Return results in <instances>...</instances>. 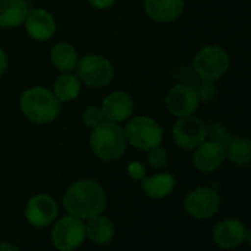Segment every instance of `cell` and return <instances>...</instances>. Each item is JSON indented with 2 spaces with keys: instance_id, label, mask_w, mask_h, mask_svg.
<instances>
[{
  "instance_id": "cell-1",
  "label": "cell",
  "mask_w": 251,
  "mask_h": 251,
  "mask_svg": "<svg viewBox=\"0 0 251 251\" xmlns=\"http://www.w3.org/2000/svg\"><path fill=\"white\" fill-rule=\"evenodd\" d=\"M62 201L68 215L87 221L104 212L107 196L97 181L79 179L68 187Z\"/></svg>"
},
{
  "instance_id": "cell-2",
  "label": "cell",
  "mask_w": 251,
  "mask_h": 251,
  "mask_svg": "<svg viewBox=\"0 0 251 251\" xmlns=\"http://www.w3.org/2000/svg\"><path fill=\"white\" fill-rule=\"evenodd\" d=\"M126 137L124 128L112 121H101L93 128L90 146L93 153L103 162L119 160L126 151Z\"/></svg>"
},
{
  "instance_id": "cell-3",
  "label": "cell",
  "mask_w": 251,
  "mask_h": 251,
  "mask_svg": "<svg viewBox=\"0 0 251 251\" xmlns=\"http://www.w3.org/2000/svg\"><path fill=\"white\" fill-rule=\"evenodd\" d=\"M21 110L24 116L34 124H50L60 113V101L51 90L32 87L21 96Z\"/></svg>"
},
{
  "instance_id": "cell-4",
  "label": "cell",
  "mask_w": 251,
  "mask_h": 251,
  "mask_svg": "<svg viewBox=\"0 0 251 251\" xmlns=\"http://www.w3.org/2000/svg\"><path fill=\"white\" fill-rule=\"evenodd\" d=\"M124 131L126 141L143 151H147L156 146H162L163 141V128L159 122L147 116H135L129 119Z\"/></svg>"
},
{
  "instance_id": "cell-5",
  "label": "cell",
  "mask_w": 251,
  "mask_h": 251,
  "mask_svg": "<svg viewBox=\"0 0 251 251\" xmlns=\"http://www.w3.org/2000/svg\"><path fill=\"white\" fill-rule=\"evenodd\" d=\"M231 65L228 51L221 46H204L197 51L193 60L194 71L206 81H216L222 78Z\"/></svg>"
},
{
  "instance_id": "cell-6",
  "label": "cell",
  "mask_w": 251,
  "mask_h": 251,
  "mask_svg": "<svg viewBox=\"0 0 251 251\" xmlns=\"http://www.w3.org/2000/svg\"><path fill=\"white\" fill-rule=\"evenodd\" d=\"M76 74L81 82L99 88L112 82L115 69L109 59L100 54H87L76 63Z\"/></svg>"
},
{
  "instance_id": "cell-7",
  "label": "cell",
  "mask_w": 251,
  "mask_h": 251,
  "mask_svg": "<svg viewBox=\"0 0 251 251\" xmlns=\"http://www.w3.org/2000/svg\"><path fill=\"white\" fill-rule=\"evenodd\" d=\"M85 241V224L72 215L63 216L51 229V243L59 251L76 250Z\"/></svg>"
},
{
  "instance_id": "cell-8",
  "label": "cell",
  "mask_w": 251,
  "mask_h": 251,
  "mask_svg": "<svg viewBox=\"0 0 251 251\" xmlns=\"http://www.w3.org/2000/svg\"><path fill=\"white\" fill-rule=\"evenodd\" d=\"M184 206L191 218L197 221H206L219 212L221 196L210 187H199L187 196Z\"/></svg>"
},
{
  "instance_id": "cell-9",
  "label": "cell",
  "mask_w": 251,
  "mask_h": 251,
  "mask_svg": "<svg viewBox=\"0 0 251 251\" xmlns=\"http://www.w3.org/2000/svg\"><path fill=\"white\" fill-rule=\"evenodd\" d=\"M207 135L209 131L204 122L193 115L179 118L172 128L174 141L176 143V146L185 150H194L206 141Z\"/></svg>"
},
{
  "instance_id": "cell-10",
  "label": "cell",
  "mask_w": 251,
  "mask_h": 251,
  "mask_svg": "<svg viewBox=\"0 0 251 251\" xmlns=\"http://www.w3.org/2000/svg\"><path fill=\"white\" fill-rule=\"evenodd\" d=\"M250 232L246 224L240 219L221 221L212 232L213 243L222 250H234L250 240Z\"/></svg>"
},
{
  "instance_id": "cell-11",
  "label": "cell",
  "mask_w": 251,
  "mask_h": 251,
  "mask_svg": "<svg viewBox=\"0 0 251 251\" xmlns=\"http://www.w3.org/2000/svg\"><path fill=\"white\" fill-rule=\"evenodd\" d=\"M165 104L171 115L176 118H182V116L193 115L199 109L200 96L194 88L179 84L169 90L165 99Z\"/></svg>"
},
{
  "instance_id": "cell-12",
  "label": "cell",
  "mask_w": 251,
  "mask_h": 251,
  "mask_svg": "<svg viewBox=\"0 0 251 251\" xmlns=\"http://www.w3.org/2000/svg\"><path fill=\"white\" fill-rule=\"evenodd\" d=\"M57 212L59 207L54 199L47 194H37L31 197L25 206V219L32 226L44 228L54 222Z\"/></svg>"
},
{
  "instance_id": "cell-13",
  "label": "cell",
  "mask_w": 251,
  "mask_h": 251,
  "mask_svg": "<svg viewBox=\"0 0 251 251\" xmlns=\"http://www.w3.org/2000/svg\"><path fill=\"white\" fill-rule=\"evenodd\" d=\"M226 159V147L219 141H204L194 149L193 165L204 174L215 172Z\"/></svg>"
},
{
  "instance_id": "cell-14",
  "label": "cell",
  "mask_w": 251,
  "mask_h": 251,
  "mask_svg": "<svg viewBox=\"0 0 251 251\" xmlns=\"http://www.w3.org/2000/svg\"><path fill=\"white\" fill-rule=\"evenodd\" d=\"M24 24L28 35L38 41H47L56 32V21L53 15L44 9H34L28 12Z\"/></svg>"
},
{
  "instance_id": "cell-15",
  "label": "cell",
  "mask_w": 251,
  "mask_h": 251,
  "mask_svg": "<svg viewBox=\"0 0 251 251\" xmlns=\"http://www.w3.org/2000/svg\"><path fill=\"white\" fill-rule=\"evenodd\" d=\"M101 112L107 121L116 124L124 122L134 112V100L125 91H113L103 100Z\"/></svg>"
},
{
  "instance_id": "cell-16",
  "label": "cell",
  "mask_w": 251,
  "mask_h": 251,
  "mask_svg": "<svg viewBox=\"0 0 251 251\" xmlns=\"http://www.w3.org/2000/svg\"><path fill=\"white\" fill-rule=\"evenodd\" d=\"M146 13L156 22L168 24L178 19L185 7L184 0H143Z\"/></svg>"
},
{
  "instance_id": "cell-17",
  "label": "cell",
  "mask_w": 251,
  "mask_h": 251,
  "mask_svg": "<svg viewBox=\"0 0 251 251\" xmlns=\"http://www.w3.org/2000/svg\"><path fill=\"white\" fill-rule=\"evenodd\" d=\"M176 185V179L172 174L162 172L153 176H144L141 179L143 193L153 200H160L168 197Z\"/></svg>"
},
{
  "instance_id": "cell-18",
  "label": "cell",
  "mask_w": 251,
  "mask_h": 251,
  "mask_svg": "<svg viewBox=\"0 0 251 251\" xmlns=\"http://www.w3.org/2000/svg\"><path fill=\"white\" fill-rule=\"evenodd\" d=\"M87 221L88 222L85 225V238H88L93 244L106 246L113 240L115 225L107 216H103L100 213Z\"/></svg>"
},
{
  "instance_id": "cell-19",
  "label": "cell",
  "mask_w": 251,
  "mask_h": 251,
  "mask_svg": "<svg viewBox=\"0 0 251 251\" xmlns=\"http://www.w3.org/2000/svg\"><path fill=\"white\" fill-rule=\"evenodd\" d=\"M28 13L25 0H0V28H15L24 24Z\"/></svg>"
},
{
  "instance_id": "cell-20",
  "label": "cell",
  "mask_w": 251,
  "mask_h": 251,
  "mask_svg": "<svg viewBox=\"0 0 251 251\" xmlns=\"http://www.w3.org/2000/svg\"><path fill=\"white\" fill-rule=\"evenodd\" d=\"M50 59H51V63L60 72H71L76 68V63H78V54H76L75 47L66 41L54 44L50 53Z\"/></svg>"
},
{
  "instance_id": "cell-21",
  "label": "cell",
  "mask_w": 251,
  "mask_h": 251,
  "mask_svg": "<svg viewBox=\"0 0 251 251\" xmlns=\"http://www.w3.org/2000/svg\"><path fill=\"white\" fill-rule=\"evenodd\" d=\"M81 93V81L76 75L65 72L63 75H59L53 85V94L57 97V100L62 103H68L75 100Z\"/></svg>"
},
{
  "instance_id": "cell-22",
  "label": "cell",
  "mask_w": 251,
  "mask_h": 251,
  "mask_svg": "<svg viewBox=\"0 0 251 251\" xmlns=\"http://www.w3.org/2000/svg\"><path fill=\"white\" fill-rule=\"evenodd\" d=\"M226 159L237 166H247L251 162V141L247 137H238L226 144Z\"/></svg>"
},
{
  "instance_id": "cell-23",
  "label": "cell",
  "mask_w": 251,
  "mask_h": 251,
  "mask_svg": "<svg viewBox=\"0 0 251 251\" xmlns=\"http://www.w3.org/2000/svg\"><path fill=\"white\" fill-rule=\"evenodd\" d=\"M147 162L151 168L154 169H165L169 163V154L166 149L156 146L147 150Z\"/></svg>"
},
{
  "instance_id": "cell-24",
  "label": "cell",
  "mask_w": 251,
  "mask_h": 251,
  "mask_svg": "<svg viewBox=\"0 0 251 251\" xmlns=\"http://www.w3.org/2000/svg\"><path fill=\"white\" fill-rule=\"evenodd\" d=\"M101 121H104V115L101 112V107L97 106H88L85 107V110L82 112V122L85 126L94 128L96 125H99Z\"/></svg>"
},
{
  "instance_id": "cell-25",
  "label": "cell",
  "mask_w": 251,
  "mask_h": 251,
  "mask_svg": "<svg viewBox=\"0 0 251 251\" xmlns=\"http://www.w3.org/2000/svg\"><path fill=\"white\" fill-rule=\"evenodd\" d=\"M128 174H129V176H131L132 179L141 181V179L146 176V168H144V165L140 163V162H131V163L128 165Z\"/></svg>"
},
{
  "instance_id": "cell-26",
  "label": "cell",
  "mask_w": 251,
  "mask_h": 251,
  "mask_svg": "<svg viewBox=\"0 0 251 251\" xmlns=\"http://www.w3.org/2000/svg\"><path fill=\"white\" fill-rule=\"evenodd\" d=\"M88 3L94 7V9H99V10H103V9H109L115 4V0H88Z\"/></svg>"
},
{
  "instance_id": "cell-27",
  "label": "cell",
  "mask_w": 251,
  "mask_h": 251,
  "mask_svg": "<svg viewBox=\"0 0 251 251\" xmlns=\"http://www.w3.org/2000/svg\"><path fill=\"white\" fill-rule=\"evenodd\" d=\"M6 68H7V56H6L4 50L0 49V76L4 74Z\"/></svg>"
},
{
  "instance_id": "cell-28",
  "label": "cell",
  "mask_w": 251,
  "mask_h": 251,
  "mask_svg": "<svg viewBox=\"0 0 251 251\" xmlns=\"http://www.w3.org/2000/svg\"><path fill=\"white\" fill-rule=\"evenodd\" d=\"M18 251L19 247L15 246V244H9V243H0V251Z\"/></svg>"
}]
</instances>
